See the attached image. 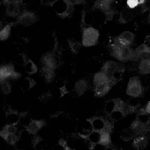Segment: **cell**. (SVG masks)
<instances>
[{
	"mask_svg": "<svg viewBox=\"0 0 150 150\" xmlns=\"http://www.w3.org/2000/svg\"><path fill=\"white\" fill-rule=\"evenodd\" d=\"M138 67L142 74H150V59L141 60Z\"/></svg>",
	"mask_w": 150,
	"mask_h": 150,
	"instance_id": "obj_24",
	"label": "cell"
},
{
	"mask_svg": "<svg viewBox=\"0 0 150 150\" xmlns=\"http://www.w3.org/2000/svg\"><path fill=\"white\" fill-rule=\"evenodd\" d=\"M126 93L132 97H139L142 94L143 87L138 76L132 77L129 79L126 90Z\"/></svg>",
	"mask_w": 150,
	"mask_h": 150,
	"instance_id": "obj_4",
	"label": "cell"
},
{
	"mask_svg": "<svg viewBox=\"0 0 150 150\" xmlns=\"http://www.w3.org/2000/svg\"><path fill=\"white\" fill-rule=\"evenodd\" d=\"M51 98H52V94L49 92H46L43 94L39 97V100L42 103H46V102H47L49 100H50Z\"/></svg>",
	"mask_w": 150,
	"mask_h": 150,
	"instance_id": "obj_36",
	"label": "cell"
},
{
	"mask_svg": "<svg viewBox=\"0 0 150 150\" xmlns=\"http://www.w3.org/2000/svg\"><path fill=\"white\" fill-rule=\"evenodd\" d=\"M32 144L33 147L38 150H42L47 145L46 141L39 135H35L33 137Z\"/></svg>",
	"mask_w": 150,
	"mask_h": 150,
	"instance_id": "obj_23",
	"label": "cell"
},
{
	"mask_svg": "<svg viewBox=\"0 0 150 150\" xmlns=\"http://www.w3.org/2000/svg\"><path fill=\"white\" fill-rule=\"evenodd\" d=\"M104 146H107L110 145L111 144V137H110V132L108 131H103L101 133V137L99 143Z\"/></svg>",
	"mask_w": 150,
	"mask_h": 150,
	"instance_id": "obj_26",
	"label": "cell"
},
{
	"mask_svg": "<svg viewBox=\"0 0 150 150\" xmlns=\"http://www.w3.org/2000/svg\"><path fill=\"white\" fill-rule=\"evenodd\" d=\"M145 125H146V128L147 134H150V118L146 121V122H145Z\"/></svg>",
	"mask_w": 150,
	"mask_h": 150,
	"instance_id": "obj_43",
	"label": "cell"
},
{
	"mask_svg": "<svg viewBox=\"0 0 150 150\" xmlns=\"http://www.w3.org/2000/svg\"><path fill=\"white\" fill-rule=\"evenodd\" d=\"M99 38L98 31L93 28H86L83 30L82 45L85 47H90L97 44Z\"/></svg>",
	"mask_w": 150,
	"mask_h": 150,
	"instance_id": "obj_3",
	"label": "cell"
},
{
	"mask_svg": "<svg viewBox=\"0 0 150 150\" xmlns=\"http://www.w3.org/2000/svg\"><path fill=\"white\" fill-rule=\"evenodd\" d=\"M130 128L136 136L146 135L147 134L145 122L137 118L131 124Z\"/></svg>",
	"mask_w": 150,
	"mask_h": 150,
	"instance_id": "obj_10",
	"label": "cell"
},
{
	"mask_svg": "<svg viewBox=\"0 0 150 150\" xmlns=\"http://www.w3.org/2000/svg\"><path fill=\"white\" fill-rule=\"evenodd\" d=\"M36 84V81L29 77H26L25 78L22 83L21 89L23 91H26L32 88Z\"/></svg>",
	"mask_w": 150,
	"mask_h": 150,
	"instance_id": "obj_25",
	"label": "cell"
},
{
	"mask_svg": "<svg viewBox=\"0 0 150 150\" xmlns=\"http://www.w3.org/2000/svg\"><path fill=\"white\" fill-rule=\"evenodd\" d=\"M20 3L15 0L13 2L6 5V13L11 16H16L20 13Z\"/></svg>",
	"mask_w": 150,
	"mask_h": 150,
	"instance_id": "obj_15",
	"label": "cell"
},
{
	"mask_svg": "<svg viewBox=\"0 0 150 150\" xmlns=\"http://www.w3.org/2000/svg\"><path fill=\"white\" fill-rule=\"evenodd\" d=\"M72 5L73 4L67 0H56L53 3L56 13L62 18L66 17L70 13Z\"/></svg>",
	"mask_w": 150,
	"mask_h": 150,
	"instance_id": "obj_5",
	"label": "cell"
},
{
	"mask_svg": "<svg viewBox=\"0 0 150 150\" xmlns=\"http://www.w3.org/2000/svg\"><path fill=\"white\" fill-rule=\"evenodd\" d=\"M6 127H7L8 132L10 134H16L18 132V128L16 127V125L8 124L6 125Z\"/></svg>",
	"mask_w": 150,
	"mask_h": 150,
	"instance_id": "obj_38",
	"label": "cell"
},
{
	"mask_svg": "<svg viewBox=\"0 0 150 150\" xmlns=\"http://www.w3.org/2000/svg\"><path fill=\"white\" fill-rule=\"evenodd\" d=\"M38 21L36 15L30 11H25L21 14L18 19V22L23 26H29Z\"/></svg>",
	"mask_w": 150,
	"mask_h": 150,
	"instance_id": "obj_9",
	"label": "cell"
},
{
	"mask_svg": "<svg viewBox=\"0 0 150 150\" xmlns=\"http://www.w3.org/2000/svg\"><path fill=\"white\" fill-rule=\"evenodd\" d=\"M138 114H150V101H149L144 108H142L140 110Z\"/></svg>",
	"mask_w": 150,
	"mask_h": 150,
	"instance_id": "obj_39",
	"label": "cell"
},
{
	"mask_svg": "<svg viewBox=\"0 0 150 150\" xmlns=\"http://www.w3.org/2000/svg\"><path fill=\"white\" fill-rule=\"evenodd\" d=\"M95 5L98 9L108 14L112 12L113 0H99Z\"/></svg>",
	"mask_w": 150,
	"mask_h": 150,
	"instance_id": "obj_14",
	"label": "cell"
},
{
	"mask_svg": "<svg viewBox=\"0 0 150 150\" xmlns=\"http://www.w3.org/2000/svg\"><path fill=\"white\" fill-rule=\"evenodd\" d=\"M109 81L108 77L101 71L96 73L94 76V78H93L94 86H96L98 83L104 82V81Z\"/></svg>",
	"mask_w": 150,
	"mask_h": 150,
	"instance_id": "obj_28",
	"label": "cell"
},
{
	"mask_svg": "<svg viewBox=\"0 0 150 150\" xmlns=\"http://www.w3.org/2000/svg\"><path fill=\"white\" fill-rule=\"evenodd\" d=\"M67 1H68L69 2H70L71 4H74V3H76L78 1H79V0H67Z\"/></svg>",
	"mask_w": 150,
	"mask_h": 150,
	"instance_id": "obj_45",
	"label": "cell"
},
{
	"mask_svg": "<svg viewBox=\"0 0 150 150\" xmlns=\"http://www.w3.org/2000/svg\"><path fill=\"white\" fill-rule=\"evenodd\" d=\"M24 66L26 72L29 74H34L38 71V67L30 59H28Z\"/></svg>",
	"mask_w": 150,
	"mask_h": 150,
	"instance_id": "obj_27",
	"label": "cell"
},
{
	"mask_svg": "<svg viewBox=\"0 0 150 150\" xmlns=\"http://www.w3.org/2000/svg\"><path fill=\"white\" fill-rule=\"evenodd\" d=\"M88 83L84 80H78L74 85V91L79 96L83 95L88 88Z\"/></svg>",
	"mask_w": 150,
	"mask_h": 150,
	"instance_id": "obj_22",
	"label": "cell"
},
{
	"mask_svg": "<svg viewBox=\"0 0 150 150\" xmlns=\"http://www.w3.org/2000/svg\"><path fill=\"white\" fill-rule=\"evenodd\" d=\"M40 73L45 81L47 83H50L54 79L55 73L54 69L43 66L40 70Z\"/></svg>",
	"mask_w": 150,
	"mask_h": 150,
	"instance_id": "obj_19",
	"label": "cell"
},
{
	"mask_svg": "<svg viewBox=\"0 0 150 150\" xmlns=\"http://www.w3.org/2000/svg\"><path fill=\"white\" fill-rule=\"evenodd\" d=\"M93 131V127L90 122L87 120L86 121L83 122L80 127H79V134L80 137L83 138H86Z\"/></svg>",
	"mask_w": 150,
	"mask_h": 150,
	"instance_id": "obj_16",
	"label": "cell"
},
{
	"mask_svg": "<svg viewBox=\"0 0 150 150\" xmlns=\"http://www.w3.org/2000/svg\"><path fill=\"white\" fill-rule=\"evenodd\" d=\"M148 144V139L145 135L137 136L134 139L132 146L138 149L145 148Z\"/></svg>",
	"mask_w": 150,
	"mask_h": 150,
	"instance_id": "obj_18",
	"label": "cell"
},
{
	"mask_svg": "<svg viewBox=\"0 0 150 150\" xmlns=\"http://www.w3.org/2000/svg\"><path fill=\"white\" fill-rule=\"evenodd\" d=\"M15 71L13 66L8 64L1 66L0 69V80H3L9 79L11 74Z\"/></svg>",
	"mask_w": 150,
	"mask_h": 150,
	"instance_id": "obj_21",
	"label": "cell"
},
{
	"mask_svg": "<svg viewBox=\"0 0 150 150\" xmlns=\"http://www.w3.org/2000/svg\"><path fill=\"white\" fill-rule=\"evenodd\" d=\"M69 43L71 51L74 53H78L81 47V44L78 42H74L72 40H69Z\"/></svg>",
	"mask_w": 150,
	"mask_h": 150,
	"instance_id": "obj_34",
	"label": "cell"
},
{
	"mask_svg": "<svg viewBox=\"0 0 150 150\" xmlns=\"http://www.w3.org/2000/svg\"><path fill=\"white\" fill-rule=\"evenodd\" d=\"M59 89H60V94H61L62 97H63L64 94H67L69 92V90L67 89V88L66 87V84H64L63 86L60 87Z\"/></svg>",
	"mask_w": 150,
	"mask_h": 150,
	"instance_id": "obj_42",
	"label": "cell"
},
{
	"mask_svg": "<svg viewBox=\"0 0 150 150\" xmlns=\"http://www.w3.org/2000/svg\"><path fill=\"white\" fill-rule=\"evenodd\" d=\"M45 125L46 123L44 120H32L26 127V130L30 134H35Z\"/></svg>",
	"mask_w": 150,
	"mask_h": 150,
	"instance_id": "obj_13",
	"label": "cell"
},
{
	"mask_svg": "<svg viewBox=\"0 0 150 150\" xmlns=\"http://www.w3.org/2000/svg\"><path fill=\"white\" fill-rule=\"evenodd\" d=\"M150 59V47L146 44H142L134 50L133 61H141Z\"/></svg>",
	"mask_w": 150,
	"mask_h": 150,
	"instance_id": "obj_8",
	"label": "cell"
},
{
	"mask_svg": "<svg viewBox=\"0 0 150 150\" xmlns=\"http://www.w3.org/2000/svg\"><path fill=\"white\" fill-rule=\"evenodd\" d=\"M0 81H1V87L2 91L5 94H9L11 91V88L9 82L6 80V79L0 80Z\"/></svg>",
	"mask_w": 150,
	"mask_h": 150,
	"instance_id": "obj_32",
	"label": "cell"
},
{
	"mask_svg": "<svg viewBox=\"0 0 150 150\" xmlns=\"http://www.w3.org/2000/svg\"><path fill=\"white\" fill-rule=\"evenodd\" d=\"M91 123L93 130L102 132L103 131L111 132L112 126L111 124L106 120L101 117H94L90 119H87Z\"/></svg>",
	"mask_w": 150,
	"mask_h": 150,
	"instance_id": "obj_6",
	"label": "cell"
},
{
	"mask_svg": "<svg viewBox=\"0 0 150 150\" xmlns=\"http://www.w3.org/2000/svg\"><path fill=\"white\" fill-rule=\"evenodd\" d=\"M135 137H137L134 132L131 130V128L129 129H124L120 134V137L122 139L125 141H129L133 139Z\"/></svg>",
	"mask_w": 150,
	"mask_h": 150,
	"instance_id": "obj_29",
	"label": "cell"
},
{
	"mask_svg": "<svg viewBox=\"0 0 150 150\" xmlns=\"http://www.w3.org/2000/svg\"><path fill=\"white\" fill-rule=\"evenodd\" d=\"M116 40L121 44L127 46H131L134 40V35L129 31H125L118 36L115 38Z\"/></svg>",
	"mask_w": 150,
	"mask_h": 150,
	"instance_id": "obj_12",
	"label": "cell"
},
{
	"mask_svg": "<svg viewBox=\"0 0 150 150\" xmlns=\"http://www.w3.org/2000/svg\"><path fill=\"white\" fill-rule=\"evenodd\" d=\"M112 85L110 81H107L97 84L94 86V95L96 97H102L105 96L111 89Z\"/></svg>",
	"mask_w": 150,
	"mask_h": 150,
	"instance_id": "obj_11",
	"label": "cell"
},
{
	"mask_svg": "<svg viewBox=\"0 0 150 150\" xmlns=\"http://www.w3.org/2000/svg\"><path fill=\"white\" fill-rule=\"evenodd\" d=\"M11 32V25L7 24L4 28H2L0 32V39L4 40L8 38Z\"/></svg>",
	"mask_w": 150,
	"mask_h": 150,
	"instance_id": "obj_31",
	"label": "cell"
},
{
	"mask_svg": "<svg viewBox=\"0 0 150 150\" xmlns=\"http://www.w3.org/2000/svg\"><path fill=\"white\" fill-rule=\"evenodd\" d=\"M124 70V65L114 61L105 62L101 68V71L107 76L112 86L120 80Z\"/></svg>",
	"mask_w": 150,
	"mask_h": 150,
	"instance_id": "obj_1",
	"label": "cell"
},
{
	"mask_svg": "<svg viewBox=\"0 0 150 150\" xmlns=\"http://www.w3.org/2000/svg\"><path fill=\"white\" fill-rule=\"evenodd\" d=\"M127 6L131 9H134L139 5V0H127Z\"/></svg>",
	"mask_w": 150,
	"mask_h": 150,
	"instance_id": "obj_37",
	"label": "cell"
},
{
	"mask_svg": "<svg viewBox=\"0 0 150 150\" xmlns=\"http://www.w3.org/2000/svg\"><path fill=\"white\" fill-rule=\"evenodd\" d=\"M21 75L18 72H16L15 71H14L11 74V76H9V79H11V80H18V79H19L21 77Z\"/></svg>",
	"mask_w": 150,
	"mask_h": 150,
	"instance_id": "obj_41",
	"label": "cell"
},
{
	"mask_svg": "<svg viewBox=\"0 0 150 150\" xmlns=\"http://www.w3.org/2000/svg\"><path fill=\"white\" fill-rule=\"evenodd\" d=\"M132 9L129 8V7L124 9L120 15L119 19V22L122 23H125L130 21L134 16V13Z\"/></svg>",
	"mask_w": 150,
	"mask_h": 150,
	"instance_id": "obj_20",
	"label": "cell"
},
{
	"mask_svg": "<svg viewBox=\"0 0 150 150\" xmlns=\"http://www.w3.org/2000/svg\"><path fill=\"white\" fill-rule=\"evenodd\" d=\"M6 117L9 124L16 125L19 122L21 116L20 113L9 108L6 112Z\"/></svg>",
	"mask_w": 150,
	"mask_h": 150,
	"instance_id": "obj_17",
	"label": "cell"
},
{
	"mask_svg": "<svg viewBox=\"0 0 150 150\" xmlns=\"http://www.w3.org/2000/svg\"><path fill=\"white\" fill-rule=\"evenodd\" d=\"M59 144H60V146H62L64 149H66V150H69V149H71L70 148V147L69 146V144L64 139H61L59 141Z\"/></svg>",
	"mask_w": 150,
	"mask_h": 150,
	"instance_id": "obj_40",
	"label": "cell"
},
{
	"mask_svg": "<svg viewBox=\"0 0 150 150\" xmlns=\"http://www.w3.org/2000/svg\"><path fill=\"white\" fill-rule=\"evenodd\" d=\"M20 120H19V122L24 127H26L29 123L30 122V121H32L29 117H28V114L27 112H22V113H20Z\"/></svg>",
	"mask_w": 150,
	"mask_h": 150,
	"instance_id": "obj_33",
	"label": "cell"
},
{
	"mask_svg": "<svg viewBox=\"0 0 150 150\" xmlns=\"http://www.w3.org/2000/svg\"><path fill=\"white\" fill-rule=\"evenodd\" d=\"M111 50L112 56L120 61L127 62L133 60L134 59V51L130 47V46L121 44L115 38L114 39L113 43L111 47Z\"/></svg>",
	"mask_w": 150,
	"mask_h": 150,
	"instance_id": "obj_2",
	"label": "cell"
},
{
	"mask_svg": "<svg viewBox=\"0 0 150 150\" xmlns=\"http://www.w3.org/2000/svg\"><path fill=\"white\" fill-rule=\"evenodd\" d=\"M40 61L43 66L55 69L59 65V59L54 52H48L45 53L41 58Z\"/></svg>",
	"mask_w": 150,
	"mask_h": 150,
	"instance_id": "obj_7",
	"label": "cell"
},
{
	"mask_svg": "<svg viewBox=\"0 0 150 150\" xmlns=\"http://www.w3.org/2000/svg\"><path fill=\"white\" fill-rule=\"evenodd\" d=\"M21 134H19V132L16 134H10L9 133L4 139L8 142L9 144L14 145L18 140Z\"/></svg>",
	"mask_w": 150,
	"mask_h": 150,
	"instance_id": "obj_30",
	"label": "cell"
},
{
	"mask_svg": "<svg viewBox=\"0 0 150 150\" xmlns=\"http://www.w3.org/2000/svg\"><path fill=\"white\" fill-rule=\"evenodd\" d=\"M27 60H28L26 59V57L24 54H20L15 57V62L16 64L21 66H23L25 65Z\"/></svg>",
	"mask_w": 150,
	"mask_h": 150,
	"instance_id": "obj_35",
	"label": "cell"
},
{
	"mask_svg": "<svg viewBox=\"0 0 150 150\" xmlns=\"http://www.w3.org/2000/svg\"><path fill=\"white\" fill-rule=\"evenodd\" d=\"M14 1H15V0H2L3 2H4L5 5H8V4L11 3V2H13Z\"/></svg>",
	"mask_w": 150,
	"mask_h": 150,
	"instance_id": "obj_44",
	"label": "cell"
},
{
	"mask_svg": "<svg viewBox=\"0 0 150 150\" xmlns=\"http://www.w3.org/2000/svg\"><path fill=\"white\" fill-rule=\"evenodd\" d=\"M149 22L150 23V12H149Z\"/></svg>",
	"mask_w": 150,
	"mask_h": 150,
	"instance_id": "obj_46",
	"label": "cell"
}]
</instances>
